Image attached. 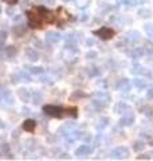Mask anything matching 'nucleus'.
Here are the masks:
<instances>
[{"label": "nucleus", "mask_w": 153, "mask_h": 161, "mask_svg": "<svg viewBox=\"0 0 153 161\" xmlns=\"http://www.w3.org/2000/svg\"><path fill=\"white\" fill-rule=\"evenodd\" d=\"M43 112H45L47 116H50V117L58 118V117L63 116L65 109H62V107H59V106H54V105H47V106L43 107Z\"/></svg>", "instance_id": "f257e3e1"}, {"label": "nucleus", "mask_w": 153, "mask_h": 161, "mask_svg": "<svg viewBox=\"0 0 153 161\" xmlns=\"http://www.w3.org/2000/svg\"><path fill=\"white\" fill-rule=\"evenodd\" d=\"M95 35L101 36L102 39H110V38L114 35V31L112 30V28H109V27H102L101 30L95 31Z\"/></svg>", "instance_id": "f03ea898"}, {"label": "nucleus", "mask_w": 153, "mask_h": 161, "mask_svg": "<svg viewBox=\"0 0 153 161\" xmlns=\"http://www.w3.org/2000/svg\"><path fill=\"white\" fill-rule=\"evenodd\" d=\"M35 127H36V124H35V121H32V120H27L24 124H23V129L27 132H34Z\"/></svg>", "instance_id": "7ed1b4c3"}, {"label": "nucleus", "mask_w": 153, "mask_h": 161, "mask_svg": "<svg viewBox=\"0 0 153 161\" xmlns=\"http://www.w3.org/2000/svg\"><path fill=\"white\" fill-rule=\"evenodd\" d=\"M47 39H49V42L56 43V42L59 40V35L56 34V32H49V34H47Z\"/></svg>", "instance_id": "20e7f679"}, {"label": "nucleus", "mask_w": 153, "mask_h": 161, "mask_svg": "<svg viewBox=\"0 0 153 161\" xmlns=\"http://www.w3.org/2000/svg\"><path fill=\"white\" fill-rule=\"evenodd\" d=\"M7 53L9 54V56H12L13 54L16 53V51H15V49H13V47H8V49H7Z\"/></svg>", "instance_id": "39448f33"}, {"label": "nucleus", "mask_w": 153, "mask_h": 161, "mask_svg": "<svg viewBox=\"0 0 153 161\" xmlns=\"http://www.w3.org/2000/svg\"><path fill=\"white\" fill-rule=\"evenodd\" d=\"M144 148V145H142L141 143H137V144H135V149H142Z\"/></svg>", "instance_id": "423d86ee"}, {"label": "nucleus", "mask_w": 153, "mask_h": 161, "mask_svg": "<svg viewBox=\"0 0 153 161\" xmlns=\"http://www.w3.org/2000/svg\"><path fill=\"white\" fill-rule=\"evenodd\" d=\"M3 2H6L7 4H11V6H12V4H15L18 0H3Z\"/></svg>", "instance_id": "0eeeda50"}, {"label": "nucleus", "mask_w": 153, "mask_h": 161, "mask_svg": "<svg viewBox=\"0 0 153 161\" xmlns=\"http://www.w3.org/2000/svg\"><path fill=\"white\" fill-rule=\"evenodd\" d=\"M148 96H149L150 98H153V90H149V93H148Z\"/></svg>", "instance_id": "6e6552de"}]
</instances>
